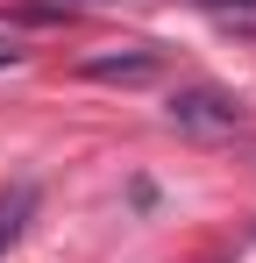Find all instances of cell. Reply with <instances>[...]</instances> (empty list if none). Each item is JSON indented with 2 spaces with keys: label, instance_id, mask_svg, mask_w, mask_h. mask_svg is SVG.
I'll list each match as a JSON object with an SVG mask.
<instances>
[{
  "label": "cell",
  "instance_id": "obj_1",
  "mask_svg": "<svg viewBox=\"0 0 256 263\" xmlns=\"http://www.w3.org/2000/svg\"><path fill=\"white\" fill-rule=\"evenodd\" d=\"M171 121L185 135H242L249 128V107L221 86H178L171 92Z\"/></svg>",
  "mask_w": 256,
  "mask_h": 263
},
{
  "label": "cell",
  "instance_id": "obj_2",
  "mask_svg": "<svg viewBox=\"0 0 256 263\" xmlns=\"http://www.w3.org/2000/svg\"><path fill=\"white\" fill-rule=\"evenodd\" d=\"M79 71L100 79V86H150V79L164 71V57H157V50H121V57H85Z\"/></svg>",
  "mask_w": 256,
  "mask_h": 263
},
{
  "label": "cell",
  "instance_id": "obj_3",
  "mask_svg": "<svg viewBox=\"0 0 256 263\" xmlns=\"http://www.w3.org/2000/svg\"><path fill=\"white\" fill-rule=\"evenodd\" d=\"M29 220H36V185L22 178V185H7V192H0V256L22 242V228H29Z\"/></svg>",
  "mask_w": 256,
  "mask_h": 263
},
{
  "label": "cell",
  "instance_id": "obj_4",
  "mask_svg": "<svg viewBox=\"0 0 256 263\" xmlns=\"http://www.w3.org/2000/svg\"><path fill=\"white\" fill-rule=\"evenodd\" d=\"M7 64H22V50H14V36H0V71Z\"/></svg>",
  "mask_w": 256,
  "mask_h": 263
},
{
  "label": "cell",
  "instance_id": "obj_5",
  "mask_svg": "<svg viewBox=\"0 0 256 263\" xmlns=\"http://www.w3.org/2000/svg\"><path fill=\"white\" fill-rule=\"evenodd\" d=\"M213 7H256V0H213Z\"/></svg>",
  "mask_w": 256,
  "mask_h": 263
}]
</instances>
